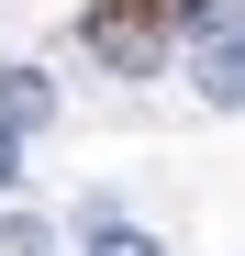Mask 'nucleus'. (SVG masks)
Instances as JSON below:
<instances>
[{
	"mask_svg": "<svg viewBox=\"0 0 245 256\" xmlns=\"http://www.w3.org/2000/svg\"><path fill=\"white\" fill-rule=\"evenodd\" d=\"M90 45H100V56H112L122 78H145V67H156V45H168V22H156L145 0H112V12L90 22Z\"/></svg>",
	"mask_w": 245,
	"mask_h": 256,
	"instance_id": "f257e3e1",
	"label": "nucleus"
},
{
	"mask_svg": "<svg viewBox=\"0 0 245 256\" xmlns=\"http://www.w3.org/2000/svg\"><path fill=\"white\" fill-rule=\"evenodd\" d=\"M45 122H56V78L45 67H0V134H45Z\"/></svg>",
	"mask_w": 245,
	"mask_h": 256,
	"instance_id": "f03ea898",
	"label": "nucleus"
},
{
	"mask_svg": "<svg viewBox=\"0 0 245 256\" xmlns=\"http://www.w3.org/2000/svg\"><path fill=\"white\" fill-rule=\"evenodd\" d=\"M200 90H212L223 112L245 100V12H234V22H212V45H200Z\"/></svg>",
	"mask_w": 245,
	"mask_h": 256,
	"instance_id": "7ed1b4c3",
	"label": "nucleus"
},
{
	"mask_svg": "<svg viewBox=\"0 0 245 256\" xmlns=\"http://www.w3.org/2000/svg\"><path fill=\"white\" fill-rule=\"evenodd\" d=\"M90 256H168V245H156L145 223H122V212H100V223H90Z\"/></svg>",
	"mask_w": 245,
	"mask_h": 256,
	"instance_id": "20e7f679",
	"label": "nucleus"
},
{
	"mask_svg": "<svg viewBox=\"0 0 245 256\" xmlns=\"http://www.w3.org/2000/svg\"><path fill=\"white\" fill-rule=\"evenodd\" d=\"M0 256H45V223H34V212H12V223H0Z\"/></svg>",
	"mask_w": 245,
	"mask_h": 256,
	"instance_id": "39448f33",
	"label": "nucleus"
},
{
	"mask_svg": "<svg viewBox=\"0 0 245 256\" xmlns=\"http://www.w3.org/2000/svg\"><path fill=\"white\" fill-rule=\"evenodd\" d=\"M12 178H22V145H12V134H0V190H12Z\"/></svg>",
	"mask_w": 245,
	"mask_h": 256,
	"instance_id": "423d86ee",
	"label": "nucleus"
}]
</instances>
